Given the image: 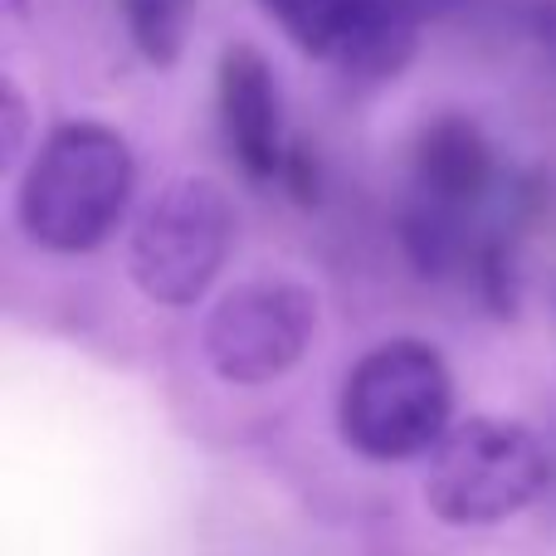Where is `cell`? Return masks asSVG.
<instances>
[{
    "label": "cell",
    "instance_id": "obj_10",
    "mask_svg": "<svg viewBox=\"0 0 556 556\" xmlns=\"http://www.w3.org/2000/svg\"><path fill=\"white\" fill-rule=\"evenodd\" d=\"M132 45L142 49L147 64L172 68L181 59L186 25H191V0H123Z\"/></svg>",
    "mask_w": 556,
    "mask_h": 556
},
{
    "label": "cell",
    "instance_id": "obj_8",
    "mask_svg": "<svg viewBox=\"0 0 556 556\" xmlns=\"http://www.w3.org/2000/svg\"><path fill=\"white\" fill-rule=\"evenodd\" d=\"M415 29H420V15H415L410 0H362L352 35H346L337 59L352 74L386 78L415 54Z\"/></svg>",
    "mask_w": 556,
    "mask_h": 556
},
{
    "label": "cell",
    "instance_id": "obj_4",
    "mask_svg": "<svg viewBox=\"0 0 556 556\" xmlns=\"http://www.w3.org/2000/svg\"><path fill=\"white\" fill-rule=\"evenodd\" d=\"M235 240L230 195L211 181H176L137 215L132 225V278L152 303L191 307L215 274L225 269V254Z\"/></svg>",
    "mask_w": 556,
    "mask_h": 556
},
{
    "label": "cell",
    "instance_id": "obj_5",
    "mask_svg": "<svg viewBox=\"0 0 556 556\" xmlns=\"http://www.w3.org/2000/svg\"><path fill=\"white\" fill-rule=\"evenodd\" d=\"M317 337V298L293 278H250L205 317V362L220 381L264 386L303 362Z\"/></svg>",
    "mask_w": 556,
    "mask_h": 556
},
{
    "label": "cell",
    "instance_id": "obj_7",
    "mask_svg": "<svg viewBox=\"0 0 556 556\" xmlns=\"http://www.w3.org/2000/svg\"><path fill=\"white\" fill-rule=\"evenodd\" d=\"M415 172H420V186L430 191L434 205H464L479 201L489 186L493 152L469 117H440L434 127H425Z\"/></svg>",
    "mask_w": 556,
    "mask_h": 556
},
{
    "label": "cell",
    "instance_id": "obj_2",
    "mask_svg": "<svg viewBox=\"0 0 556 556\" xmlns=\"http://www.w3.org/2000/svg\"><path fill=\"white\" fill-rule=\"evenodd\" d=\"M454 381L430 342H386L352 366L337 401L346 450L371 464H405L450 434Z\"/></svg>",
    "mask_w": 556,
    "mask_h": 556
},
{
    "label": "cell",
    "instance_id": "obj_1",
    "mask_svg": "<svg viewBox=\"0 0 556 556\" xmlns=\"http://www.w3.org/2000/svg\"><path fill=\"white\" fill-rule=\"evenodd\" d=\"M132 176V152L113 127L64 123L20 181V225L39 250L84 254L123 220Z\"/></svg>",
    "mask_w": 556,
    "mask_h": 556
},
{
    "label": "cell",
    "instance_id": "obj_3",
    "mask_svg": "<svg viewBox=\"0 0 556 556\" xmlns=\"http://www.w3.org/2000/svg\"><path fill=\"white\" fill-rule=\"evenodd\" d=\"M547 479L552 464L538 434L513 420L479 415L430 450L425 503L450 528H489L532 508Z\"/></svg>",
    "mask_w": 556,
    "mask_h": 556
},
{
    "label": "cell",
    "instance_id": "obj_6",
    "mask_svg": "<svg viewBox=\"0 0 556 556\" xmlns=\"http://www.w3.org/2000/svg\"><path fill=\"white\" fill-rule=\"evenodd\" d=\"M220 123L235 162L250 181L283 176V137H278V84L260 49L230 45L220 59Z\"/></svg>",
    "mask_w": 556,
    "mask_h": 556
},
{
    "label": "cell",
    "instance_id": "obj_11",
    "mask_svg": "<svg viewBox=\"0 0 556 556\" xmlns=\"http://www.w3.org/2000/svg\"><path fill=\"white\" fill-rule=\"evenodd\" d=\"M0 113H5V166L20 162V142H25V98L15 84L0 88Z\"/></svg>",
    "mask_w": 556,
    "mask_h": 556
},
{
    "label": "cell",
    "instance_id": "obj_9",
    "mask_svg": "<svg viewBox=\"0 0 556 556\" xmlns=\"http://www.w3.org/2000/svg\"><path fill=\"white\" fill-rule=\"evenodd\" d=\"M264 10L278 20L288 39H293L303 54H342L346 35H352V20L362 10V0H260Z\"/></svg>",
    "mask_w": 556,
    "mask_h": 556
}]
</instances>
